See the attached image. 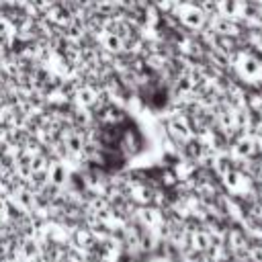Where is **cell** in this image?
<instances>
[{"label":"cell","instance_id":"cell-1","mask_svg":"<svg viewBox=\"0 0 262 262\" xmlns=\"http://www.w3.org/2000/svg\"><path fill=\"white\" fill-rule=\"evenodd\" d=\"M235 149H237V154H239V156L248 158V156H252V154H254L256 145H254V141H252V139H242V141L235 145Z\"/></svg>","mask_w":262,"mask_h":262},{"label":"cell","instance_id":"cell-2","mask_svg":"<svg viewBox=\"0 0 262 262\" xmlns=\"http://www.w3.org/2000/svg\"><path fill=\"white\" fill-rule=\"evenodd\" d=\"M20 254H23V258L31 260V258H35V256L39 254V248H37V244H35L33 239H27V242L23 244V248H20Z\"/></svg>","mask_w":262,"mask_h":262},{"label":"cell","instance_id":"cell-3","mask_svg":"<svg viewBox=\"0 0 262 262\" xmlns=\"http://www.w3.org/2000/svg\"><path fill=\"white\" fill-rule=\"evenodd\" d=\"M184 20H186L188 25L196 27V25L203 23V14H201L196 8H186V12H184Z\"/></svg>","mask_w":262,"mask_h":262},{"label":"cell","instance_id":"cell-4","mask_svg":"<svg viewBox=\"0 0 262 262\" xmlns=\"http://www.w3.org/2000/svg\"><path fill=\"white\" fill-rule=\"evenodd\" d=\"M49 178H51L53 184H61V182L66 180V172H63V168H61V166H53L51 172H49Z\"/></svg>","mask_w":262,"mask_h":262},{"label":"cell","instance_id":"cell-5","mask_svg":"<svg viewBox=\"0 0 262 262\" xmlns=\"http://www.w3.org/2000/svg\"><path fill=\"white\" fill-rule=\"evenodd\" d=\"M209 244H211L209 235H205V233H196V235H194V246H196L199 250H207Z\"/></svg>","mask_w":262,"mask_h":262},{"label":"cell","instance_id":"cell-6","mask_svg":"<svg viewBox=\"0 0 262 262\" xmlns=\"http://www.w3.org/2000/svg\"><path fill=\"white\" fill-rule=\"evenodd\" d=\"M252 260L254 262H262V248H254L252 250Z\"/></svg>","mask_w":262,"mask_h":262},{"label":"cell","instance_id":"cell-7","mask_svg":"<svg viewBox=\"0 0 262 262\" xmlns=\"http://www.w3.org/2000/svg\"><path fill=\"white\" fill-rule=\"evenodd\" d=\"M6 213V205H4V201L0 199V215H4Z\"/></svg>","mask_w":262,"mask_h":262},{"label":"cell","instance_id":"cell-8","mask_svg":"<svg viewBox=\"0 0 262 262\" xmlns=\"http://www.w3.org/2000/svg\"><path fill=\"white\" fill-rule=\"evenodd\" d=\"M158 262H168V260H158Z\"/></svg>","mask_w":262,"mask_h":262}]
</instances>
